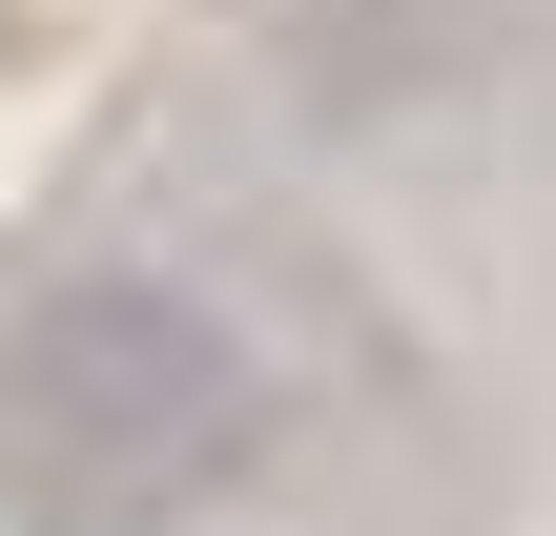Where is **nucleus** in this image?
Returning a JSON list of instances; mask_svg holds the SVG:
<instances>
[{
  "label": "nucleus",
  "instance_id": "obj_1",
  "mask_svg": "<svg viewBox=\"0 0 556 536\" xmlns=\"http://www.w3.org/2000/svg\"><path fill=\"white\" fill-rule=\"evenodd\" d=\"M268 475V372L186 269H62L0 310V536H206Z\"/></svg>",
  "mask_w": 556,
  "mask_h": 536
}]
</instances>
